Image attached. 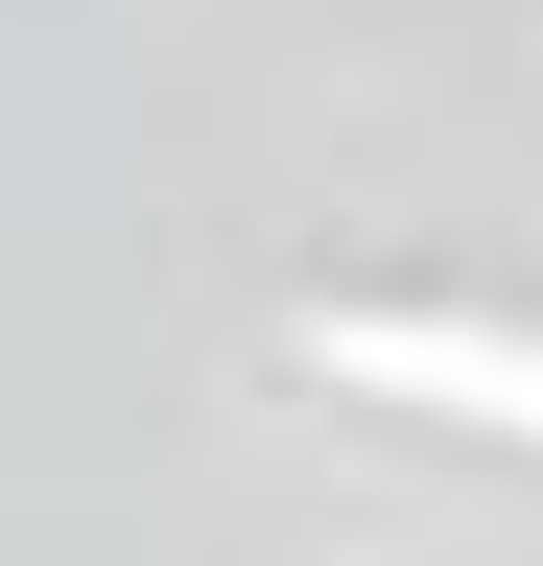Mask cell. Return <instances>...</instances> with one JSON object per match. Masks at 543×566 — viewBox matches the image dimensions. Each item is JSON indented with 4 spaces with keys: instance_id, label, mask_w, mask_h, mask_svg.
Listing matches in <instances>:
<instances>
[{
    "instance_id": "obj_1",
    "label": "cell",
    "mask_w": 543,
    "mask_h": 566,
    "mask_svg": "<svg viewBox=\"0 0 543 566\" xmlns=\"http://www.w3.org/2000/svg\"><path fill=\"white\" fill-rule=\"evenodd\" d=\"M307 378H378V401H426V424L543 449V331L520 307H307Z\"/></svg>"
}]
</instances>
